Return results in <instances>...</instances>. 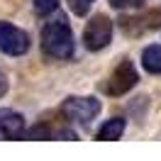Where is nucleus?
<instances>
[{
    "label": "nucleus",
    "mask_w": 161,
    "mask_h": 161,
    "mask_svg": "<svg viewBox=\"0 0 161 161\" xmlns=\"http://www.w3.org/2000/svg\"><path fill=\"white\" fill-rule=\"evenodd\" d=\"M122 30L127 34H142V32H149L161 27V10H151L142 17H132V20H122Z\"/></svg>",
    "instance_id": "obj_7"
},
{
    "label": "nucleus",
    "mask_w": 161,
    "mask_h": 161,
    "mask_svg": "<svg viewBox=\"0 0 161 161\" xmlns=\"http://www.w3.org/2000/svg\"><path fill=\"white\" fill-rule=\"evenodd\" d=\"M137 69H134V64L132 61H122L117 69L112 71L110 76V83H108V93L110 95H125L127 91H132L134 86H137Z\"/></svg>",
    "instance_id": "obj_5"
},
{
    "label": "nucleus",
    "mask_w": 161,
    "mask_h": 161,
    "mask_svg": "<svg viewBox=\"0 0 161 161\" xmlns=\"http://www.w3.org/2000/svg\"><path fill=\"white\" fill-rule=\"evenodd\" d=\"M122 132H125V120L122 117H115V120H108L98 132V139H120Z\"/></svg>",
    "instance_id": "obj_9"
},
{
    "label": "nucleus",
    "mask_w": 161,
    "mask_h": 161,
    "mask_svg": "<svg viewBox=\"0 0 161 161\" xmlns=\"http://www.w3.org/2000/svg\"><path fill=\"white\" fill-rule=\"evenodd\" d=\"M42 49L47 51V56L51 59H69L73 54V34L66 17H56L44 25L42 30Z\"/></svg>",
    "instance_id": "obj_1"
},
{
    "label": "nucleus",
    "mask_w": 161,
    "mask_h": 161,
    "mask_svg": "<svg viewBox=\"0 0 161 161\" xmlns=\"http://www.w3.org/2000/svg\"><path fill=\"white\" fill-rule=\"evenodd\" d=\"M142 3H144V0H110L112 8H137Z\"/></svg>",
    "instance_id": "obj_13"
},
{
    "label": "nucleus",
    "mask_w": 161,
    "mask_h": 161,
    "mask_svg": "<svg viewBox=\"0 0 161 161\" xmlns=\"http://www.w3.org/2000/svg\"><path fill=\"white\" fill-rule=\"evenodd\" d=\"M69 3H71V10L76 12V15H86L95 0H69Z\"/></svg>",
    "instance_id": "obj_12"
},
{
    "label": "nucleus",
    "mask_w": 161,
    "mask_h": 161,
    "mask_svg": "<svg viewBox=\"0 0 161 161\" xmlns=\"http://www.w3.org/2000/svg\"><path fill=\"white\" fill-rule=\"evenodd\" d=\"M110 39H112V22L105 15H95L83 30V42H86V47L91 51L105 49L110 44Z\"/></svg>",
    "instance_id": "obj_2"
},
{
    "label": "nucleus",
    "mask_w": 161,
    "mask_h": 161,
    "mask_svg": "<svg viewBox=\"0 0 161 161\" xmlns=\"http://www.w3.org/2000/svg\"><path fill=\"white\" fill-rule=\"evenodd\" d=\"M25 137H27V139H51V132H49V127L39 125V127H34V130L25 132Z\"/></svg>",
    "instance_id": "obj_11"
},
{
    "label": "nucleus",
    "mask_w": 161,
    "mask_h": 161,
    "mask_svg": "<svg viewBox=\"0 0 161 161\" xmlns=\"http://www.w3.org/2000/svg\"><path fill=\"white\" fill-rule=\"evenodd\" d=\"M64 117L71 122H78V125H88V122L100 112V103L95 98H69L61 105Z\"/></svg>",
    "instance_id": "obj_3"
},
{
    "label": "nucleus",
    "mask_w": 161,
    "mask_h": 161,
    "mask_svg": "<svg viewBox=\"0 0 161 161\" xmlns=\"http://www.w3.org/2000/svg\"><path fill=\"white\" fill-rule=\"evenodd\" d=\"M0 134L5 139H22L25 137V117L15 110H0Z\"/></svg>",
    "instance_id": "obj_6"
},
{
    "label": "nucleus",
    "mask_w": 161,
    "mask_h": 161,
    "mask_svg": "<svg viewBox=\"0 0 161 161\" xmlns=\"http://www.w3.org/2000/svg\"><path fill=\"white\" fill-rule=\"evenodd\" d=\"M142 66L149 73H161V44H151L142 51Z\"/></svg>",
    "instance_id": "obj_8"
},
{
    "label": "nucleus",
    "mask_w": 161,
    "mask_h": 161,
    "mask_svg": "<svg viewBox=\"0 0 161 161\" xmlns=\"http://www.w3.org/2000/svg\"><path fill=\"white\" fill-rule=\"evenodd\" d=\"M0 49L10 56H22L30 49V37L10 22H0Z\"/></svg>",
    "instance_id": "obj_4"
},
{
    "label": "nucleus",
    "mask_w": 161,
    "mask_h": 161,
    "mask_svg": "<svg viewBox=\"0 0 161 161\" xmlns=\"http://www.w3.org/2000/svg\"><path fill=\"white\" fill-rule=\"evenodd\" d=\"M5 91H8V80H5V73L0 71V98L5 95Z\"/></svg>",
    "instance_id": "obj_14"
},
{
    "label": "nucleus",
    "mask_w": 161,
    "mask_h": 161,
    "mask_svg": "<svg viewBox=\"0 0 161 161\" xmlns=\"http://www.w3.org/2000/svg\"><path fill=\"white\" fill-rule=\"evenodd\" d=\"M56 5H59V0H34L37 15H49V12L56 10Z\"/></svg>",
    "instance_id": "obj_10"
}]
</instances>
